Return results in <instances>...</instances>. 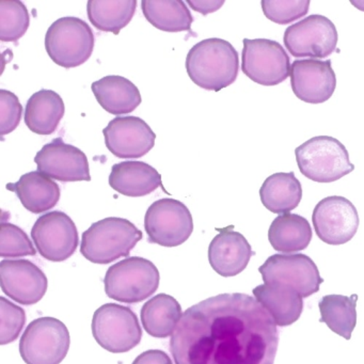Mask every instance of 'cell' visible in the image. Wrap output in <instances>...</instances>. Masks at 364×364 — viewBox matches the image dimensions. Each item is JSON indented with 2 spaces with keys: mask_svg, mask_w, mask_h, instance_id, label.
<instances>
[{
  "mask_svg": "<svg viewBox=\"0 0 364 364\" xmlns=\"http://www.w3.org/2000/svg\"><path fill=\"white\" fill-rule=\"evenodd\" d=\"M274 318L247 294H220L185 311L170 338L176 364H274Z\"/></svg>",
  "mask_w": 364,
  "mask_h": 364,
  "instance_id": "cell-1",
  "label": "cell"
},
{
  "mask_svg": "<svg viewBox=\"0 0 364 364\" xmlns=\"http://www.w3.org/2000/svg\"><path fill=\"white\" fill-rule=\"evenodd\" d=\"M186 71L200 88L218 92L235 82L240 71V57L230 42L210 38L189 50Z\"/></svg>",
  "mask_w": 364,
  "mask_h": 364,
  "instance_id": "cell-2",
  "label": "cell"
},
{
  "mask_svg": "<svg viewBox=\"0 0 364 364\" xmlns=\"http://www.w3.org/2000/svg\"><path fill=\"white\" fill-rule=\"evenodd\" d=\"M142 236V232L127 219L108 217L82 233L80 252L91 263L105 265L129 257Z\"/></svg>",
  "mask_w": 364,
  "mask_h": 364,
  "instance_id": "cell-3",
  "label": "cell"
},
{
  "mask_svg": "<svg viewBox=\"0 0 364 364\" xmlns=\"http://www.w3.org/2000/svg\"><path fill=\"white\" fill-rule=\"evenodd\" d=\"M295 156L302 176L313 182H336L355 170L344 144L330 136L311 138L296 149Z\"/></svg>",
  "mask_w": 364,
  "mask_h": 364,
  "instance_id": "cell-4",
  "label": "cell"
},
{
  "mask_svg": "<svg viewBox=\"0 0 364 364\" xmlns=\"http://www.w3.org/2000/svg\"><path fill=\"white\" fill-rule=\"evenodd\" d=\"M156 266L140 257H131L108 268L104 278L108 297L123 304H139L151 297L159 289Z\"/></svg>",
  "mask_w": 364,
  "mask_h": 364,
  "instance_id": "cell-5",
  "label": "cell"
},
{
  "mask_svg": "<svg viewBox=\"0 0 364 364\" xmlns=\"http://www.w3.org/2000/svg\"><path fill=\"white\" fill-rule=\"evenodd\" d=\"M91 27L82 18L65 16L50 25L46 36L50 58L65 69H73L89 60L95 50Z\"/></svg>",
  "mask_w": 364,
  "mask_h": 364,
  "instance_id": "cell-6",
  "label": "cell"
},
{
  "mask_svg": "<svg viewBox=\"0 0 364 364\" xmlns=\"http://www.w3.org/2000/svg\"><path fill=\"white\" fill-rule=\"evenodd\" d=\"M71 338L67 326L54 317H40L27 326L20 341L26 364H60L69 353Z\"/></svg>",
  "mask_w": 364,
  "mask_h": 364,
  "instance_id": "cell-7",
  "label": "cell"
},
{
  "mask_svg": "<svg viewBox=\"0 0 364 364\" xmlns=\"http://www.w3.org/2000/svg\"><path fill=\"white\" fill-rule=\"evenodd\" d=\"M91 328L97 344L112 353L132 350L142 338L137 315L129 306L119 304L100 306L93 314Z\"/></svg>",
  "mask_w": 364,
  "mask_h": 364,
  "instance_id": "cell-8",
  "label": "cell"
},
{
  "mask_svg": "<svg viewBox=\"0 0 364 364\" xmlns=\"http://www.w3.org/2000/svg\"><path fill=\"white\" fill-rule=\"evenodd\" d=\"M149 242L163 247L184 244L193 231L191 210L178 200L165 198L151 204L144 217Z\"/></svg>",
  "mask_w": 364,
  "mask_h": 364,
  "instance_id": "cell-9",
  "label": "cell"
},
{
  "mask_svg": "<svg viewBox=\"0 0 364 364\" xmlns=\"http://www.w3.org/2000/svg\"><path fill=\"white\" fill-rule=\"evenodd\" d=\"M242 71L261 86H278L291 74V59L278 42L268 39H244Z\"/></svg>",
  "mask_w": 364,
  "mask_h": 364,
  "instance_id": "cell-10",
  "label": "cell"
},
{
  "mask_svg": "<svg viewBox=\"0 0 364 364\" xmlns=\"http://www.w3.org/2000/svg\"><path fill=\"white\" fill-rule=\"evenodd\" d=\"M259 272L265 284L289 287L302 298L317 293L323 282L314 261L301 253L272 255Z\"/></svg>",
  "mask_w": 364,
  "mask_h": 364,
  "instance_id": "cell-11",
  "label": "cell"
},
{
  "mask_svg": "<svg viewBox=\"0 0 364 364\" xmlns=\"http://www.w3.org/2000/svg\"><path fill=\"white\" fill-rule=\"evenodd\" d=\"M338 31L326 16L313 14L289 26L283 42L296 58L325 59L336 50Z\"/></svg>",
  "mask_w": 364,
  "mask_h": 364,
  "instance_id": "cell-12",
  "label": "cell"
},
{
  "mask_svg": "<svg viewBox=\"0 0 364 364\" xmlns=\"http://www.w3.org/2000/svg\"><path fill=\"white\" fill-rule=\"evenodd\" d=\"M31 237L38 252L50 262L67 261L80 244L75 223L60 210L40 216L31 229Z\"/></svg>",
  "mask_w": 364,
  "mask_h": 364,
  "instance_id": "cell-13",
  "label": "cell"
},
{
  "mask_svg": "<svg viewBox=\"0 0 364 364\" xmlns=\"http://www.w3.org/2000/svg\"><path fill=\"white\" fill-rule=\"evenodd\" d=\"M312 223L321 242L338 246L353 240L359 228V215L346 198L330 196L315 206Z\"/></svg>",
  "mask_w": 364,
  "mask_h": 364,
  "instance_id": "cell-14",
  "label": "cell"
},
{
  "mask_svg": "<svg viewBox=\"0 0 364 364\" xmlns=\"http://www.w3.org/2000/svg\"><path fill=\"white\" fill-rule=\"evenodd\" d=\"M38 171L60 182L91 181L90 168L86 154L63 138L46 144L35 157Z\"/></svg>",
  "mask_w": 364,
  "mask_h": 364,
  "instance_id": "cell-15",
  "label": "cell"
},
{
  "mask_svg": "<svg viewBox=\"0 0 364 364\" xmlns=\"http://www.w3.org/2000/svg\"><path fill=\"white\" fill-rule=\"evenodd\" d=\"M105 144L119 159H140L155 146L156 135L138 117H117L103 129Z\"/></svg>",
  "mask_w": 364,
  "mask_h": 364,
  "instance_id": "cell-16",
  "label": "cell"
},
{
  "mask_svg": "<svg viewBox=\"0 0 364 364\" xmlns=\"http://www.w3.org/2000/svg\"><path fill=\"white\" fill-rule=\"evenodd\" d=\"M289 76L294 95L304 103H325L336 91V76L331 60H295L291 63Z\"/></svg>",
  "mask_w": 364,
  "mask_h": 364,
  "instance_id": "cell-17",
  "label": "cell"
},
{
  "mask_svg": "<svg viewBox=\"0 0 364 364\" xmlns=\"http://www.w3.org/2000/svg\"><path fill=\"white\" fill-rule=\"evenodd\" d=\"M0 281L4 294L18 304H38L48 291L46 274L28 259H3Z\"/></svg>",
  "mask_w": 364,
  "mask_h": 364,
  "instance_id": "cell-18",
  "label": "cell"
},
{
  "mask_svg": "<svg viewBox=\"0 0 364 364\" xmlns=\"http://www.w3.org/2000/svg\"><path fill=\"white\" fill-rule=\"evenodd\" d=\"M248 240L233 227L219 230L208 247V261L213 269L225 277L236 276L246 269L255 255Z\"/></svg>",
  "mask_w": 364,
  "mask_h": 364,
  "instance_id": "cell-19",
  "label": "cell"
},
{
  "mask_svg": "<svg viewBox=\"0 0 364 364\" xmlns=\"http://www.w3.org/2000/svg\"><path fill=\"white\" fill-rule=\"evenodd\" d=\"M109 185L114 191L127 197L150 195L161 185L159 172L144 161H122L112 166Z\"/></svg>",
  "mask_w": 364,
  "mask_h": 364,
  "instance_id": "cell-20",
  "label": "cell"
},
{
  "mask_svg": "<svg viewBox=\"0 0 364 364\" xmlns=\"http://www.w3.org/2000/svg\"><path fill=\"white\" fill-rule=\"evenodd\" d=\"M7 188L16 193L23 206L33 214L52 210L60 200L59 185L39 171L24 174L18 182L8 184Z\"/></svg>",
  "mask_w": 364,
  "mask_h": 364,
  "instance_id": "cell-21",
  "label": "cell"
},
{
  "mask_svg": "<svg viewBox=\"0 0 364 364\" xmlns=\"http://www.w3.org/2000/svg\"><path fill=\"white\" fill-rule=\"evenodd\" d=\"M101 107L114 116L133 112L141 103L137 86L123 76H105L91 85Z\"/></svg>",
  "mask_w": 364,
  "mask_h": 364,
  "instance_id": "cell-22",
  "label": "cell"
},
{
  "mask_svg": "<svg viewBox=\"0 0 364 364\" xmlns=\"http://www.w3.org/2000/svg\"><path fill=\"white\" fill-rule=\"evenodd\" d=\"M252 293L279 327L297 321L304 310L301 296L289 287L264 283L253 289Z\"/></svg>",
  "mask_w": 364,
  "mask_h": 364,
  "instance_id": "cell-23",
  "label": "cell"
},
{
  "mask_svg": "<svg viewBox=\"0 0 364 364\" xmlns=\"http://www.w3.org/2000/svg\"><path fill=\"white\" fill-rule=\"evenodd\" d=\"M63 100L52 90L38 91L27 102L25 123L38 135H52L58 129L65 116Z\"/></svg>",
  "mask_w": 364,
  "mask_h": 364,
  "instance_id": "cell-24",
  "label": "cell"
},
{
  "mask_svg": "<svg viewBox=\"0 0 364 364\" xmlns=\"http://www.w3.org/2000/svg\"><path fill=\"white\" fill-rule=\"evenodd\" d=\"M262 204L274 214H287L299 205L301 183L294 172H278L264 181L259 188Z\"/></svg>",
  "mask_w": 364,
  "mask_h": 364,
  "instance_id": "cell-25",
  "label": "cell"
},
{
  "mask_svg": "<svg viewBox=\"0 0 364 364\" xmlns=\"http://www.w3.org/2000/svg\"><path fill=\"white\" fill-rule=\"evenodd\" d=\"M312 236L310 223L300 215L289 213L276 217L268 230V240L272 248L285 255L308 248Z\"/></svg>",
  "mask_w": 364,
  "mask_h": 364,
  "instance_id": "cell-26",
  "label": "cell"
},
{
  "mask_svg": "<svg viewBox=\"0 0 364 364\" xmlns=\"http://www.w3.org/2000/svg\"><path fill=\"white\" fill-rule=\"evenodd\" d=\"M140 316L146 333L166 338L176 331L183 316L182 306L172 296L159 294L144 304Z\"/></svg>",
  "mask_w": 364,
  "mask_h": 364,
  "instance_id": "cell-27",
  "label": "cell"
},
{
  "mask_svg": "<svg viewBox=\"0 0 364 364\" xmlns=\"http://www.w3.org/2000/svg\"><path fill=\"white\" fill-rule=\"evenodd\" d=\"M141 9L146 21L159 31H191L193 18L182 0H142Z\"/></svg>",
  "mask_w": 364,
  "mask_h": 364,
  "instance_id": "cell-28",
  "label": "cell"
},
{
  "mask_svg": "<svg viewBox=\"0 0 364 364\" xmlns=\"http://www.w3.org/2000/svg\"><path fill=\"white\" fill-rule=\"evenodd\" d=\"M136 8V0H89L87 14L97 31L119 35L131 23Z\"/></svg>",
  "mask_w": 364,
  "mask_h": 364,
  "instance_id": "cell-29",
  "label": "cell"
},
{
  "mask_svg": "<svg viewBox=\"0 0 364 364\" xmlns=\"http://www.w3.org/2000/svg\"><path fill=\"white\" fill-rule=\"evenodd\" d=\"M358 295H326L321 298L318 304L321 312V323H325L331 331L344 338L350 340L351 333L357 325V306Z\"/></svg>",
  "mask_w": 364,
  "mask_h": 364,
  "instance_id": "cell-30",
  "label": "cell"
},
{
  "mask_svg": "<svg viewBox=\"0 0 364 364\" xmlns=\"http://www.w3.org/2000/svg\"><path fill=\"white\" fill-rule=\"evenodd\" d=\"M31 24V16L20 0L0 1V41L16 42L24 37Z\"/></svg>",
  "mask_w": 364,
  "mask_h": 364,
  "instance_id": "cell-31",
  "label": "cell"
},
{
  "mask_svg": "<svg viewBox=\"0 0 364 364\" xmlns=\"http://www.w3.org/2000/svg\"><path fill=\"white\" fill-rule=\"evenodd\" d=\"M37 255L33 242L24 230L10 223L0 227V257H22Z\"/></svg>",
  "mask_w": 364,
  "mask_h": 364,
  "instance_id": "cell-32",
  "label": "cell"
},
{
  "mask_svg": "<svg viewBox=\"0 0 364 364\" xmlns=\"http://www.w3.org/2000/svg\"><path fill=\"white\" fill-rule=\"evenodd\" d=\"M264 16L278 25L291 24L309 12V0H262Z\"/></svg>",
  "mask_w": 364,
  "mask_h": 364,
  "instance_id": "cell-33",
  "label": "cell"
},
{
  "mask_svg": "<svg viewBox=\"0 0 364 364\" xmlns=\"http://www.w3.org/2000/svg\"><path fill=\"white\" fill-rule=\"evenodd\" d=\"M26 321L24 309L0 297V344L14 342L20 336Z\"/></svg>",
  "mask_w": 364,
  "mask_h": 364,
  "instance_id": "cell-34",
  "label": "cell"
},
{
  "mask_svg": "<svg viewBox=\"0 0 364 364\" xmlns=\"http://www.w3.org/2000/svg\"><path fill=\"white\" fill-rule=\"evenodd\" d=\"M23 107L14 93L0 90V135L5 136L18 129L22 119Z\"/></svg>",
  "mask_w": 364,
  "mask_h": 364,
  "instance_id": "cell-35",
  "label": "cell"
},
{
  "mask_svg": "<svg viewBox=\"0 0 364 364\" xmlns=\"http://www.w3.org/2000/svg\"><path fill=\"white\" fill-rule=\"evenodd\" d=\"M132 364H173L171 358L161 349H150L140 353Z\"/></svg>",
  "mask_w": 364,
  "mask_h": 364,
  "instance_id": "cell-36",
  "label": "cell"
},
{
  "mask_svg": "<svg viewBox=\"0 0 364 364\" xmlns=\"http://www.w3.org/2000/svg\"><path fill=\"white\" fill-rule=\"evenodd\" d=\"M187 5L195 11L208 16L218 11L225 5V0H187Z\"/></svg>",
  "mask_w": 364,
  "mask_h": 364,
  "instance_id": "cell-37",
  "label": "cell"
},
{
  "mask_svg": "<svg viewBox=\"0 0 364 364\" xmlns=\"http://www.w3.org/2000/svg\"><path fill=\"white\" fill-rule=\"evenodd\" d=\"M350 4L360 11L364 12V0H350Z\"/></svg>",
  "mask_w": 364,
  "mask_h": 364,
  "instance_id": "cell-38",
  "label": "cell"
}]
</instances>
